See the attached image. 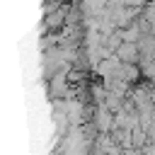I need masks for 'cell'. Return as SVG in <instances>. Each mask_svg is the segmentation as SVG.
<instances>
[{"mask_svg": "<svg viewBox=\"0 0 155 155\" xmlns=\"http://www.w3.org/2000/svg\"><path fill=\"white\" fill-rule=\"evenodd\" d=\"M138 48H136V44H119V48H116V58H121L124 63H136L138 61Z\"/></svg>", "mask_w": 155, "mask_h": 155, "instance_id": "cell-1", "label": "cell"}, {"mask_svg": "<svg viewBox=\"0 0 155 155\" xmlns=\"http://www.w3.org/2000/svg\"><path fill=\"white\" fill-rule=\"evenodd\" d=\"M63 17H65L63 10H58V12H48V27H61V24H63Z\"/></svg>", "mask_w": 155, "mask_h": 155, "instance_id": "cell-2", "label": "cell"}]
</instances>
